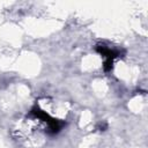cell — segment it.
Returning <instances> with one entry per match:
<instances>
[{"instance_id":"obj_1","label":"cell","mask_w":148,"mask_h":148,"mask_svg":"<svg viewBox=\"0 0 148 148\" xmlns=\"http://www.w3.org/2000/svg\"><path fill=\"white\" fill-rule=\"evenodd\" d=\"M56 102L50 98L39 99L30 112L17 121L13 128L15 139L25 147H38L45 136L61 131L66 121L60 111H56Z\"/></svg>"},{"instance_id":"obj_2","label":"cell","mask_w":148,"mask_h":148,"mask_svg":"<svg viewBox=\"0 0 148 148\" xmlns=\"http://www.w3.org/2000/svg\"><path fill=\"white\" fill-rule=\"evenodd\" d=\"M97 51L105 58V62H104V68H105V71L111 69L113 59L117 57L118 53H117L116 51H113V50H111V49H109V47H106V46H102V45L97 46Z\"/></svg>"}]
</instances>
